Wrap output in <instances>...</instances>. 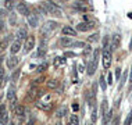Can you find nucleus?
Wrapping results in <instances>:
<instances>
[{"label":"nucleus","instance_id":"f257e3e1","mask_svg":"<svg viewBox=\"0 0 132 125\" xmlns=\"http://www.w3.org/2000/svg\"><path fill=\"white\" fill-rule=\"evenodd\" d=\"M57 27H59V22H57V21H46L43 24V27L40 28V32H42V35L49 36L53 31H56Z\"/></svg>","mask_w":132,"mask_h":125},{"label":"nucleus","instance_id":"f03ea898","mask_svg":"<svg viewBox=\"0 0 132 125\" xmlns=\"http://www.w3.org/2000/svg\"><path fill=\"white\" fill-rule=\"evenodd\" d=\"M110 65H111V50L107 47L103 50V68L109 70Z\"/></svg>","mask_w":132,"mask_h":125},{"label":"nucleus","instance_id":"7ed1b4c3","mask_svg":"<svg viewBox=\"0 0 132 125\" xmlns=\"http://www.w3.org/2000/svg\"><path fill=\"white\" fill-rule=\"evenodd\" d=\"M17 10H18V13L21 14V15H29V14H32L31 11V7L27 4L25 2H18V4H17Z\"/></svg>","mask_w":132,"mask_h":125},{"label":"nucleus","instance_id":"20e7f679","mask_svg":"<svg viewBox=\"0 0 132 125\" xmlns=\"http://www.w3.org/2000/svg\"><path fill=\"white\" fill-rule=\"evenodd\" d=\"M43 6L46 7V10H49L47 13H52V14H54V15H57V17H61V11H60V9L54 4V3H52V2H46Z\"/></svg>","mask_w":132,"mask_h":125},{"label":"nucleus","instance_id":"39448f33","mask_svg":"<svg viewBox=\"0 0 132 125\" xmlns=\"http://www.w3.org/2000/svg\"><path fill=\"white\" fill-rule=\"evenodd\" d=\"M35 36L34 35H28L27 39H25V42H24V49H25V52H31L32 49H34V46H35Z\"/></svg>","mask_w":132,"mask_h":125},{"label":"nucleus","instance_id":"423d86ee","mask_svg":"<svg viewBox=\"0 0 132 125\" xmlns=\"http://www.w3.org/2000/svg\"><path fill=\"white\" fill-rule=\"evenodd\" d=\"M18 64H20V59L17 56H10L7 59V68L9 70H15Z\"/></svg>","mask_w":132,"mask_h":125},{"label":"nucleus","instance_id":"0eeeda50","mask_svg":"<svg viewBox=\"0 0 132 125\" xmlns=\"http://www.w3.org/2000/svg\"><path fill=\"white\" fill-rule=\"evenodd\" d=\"M21 40H18V39H17V40H14L13 43H11V46H10V54L11 56H15L17 53L20 52L21 50Z\"/></svg>","mask_w":132,"mask_h":125},{"label":"nucleus","instance_id":"6e6552de","mask_svg":"<svg viewBox=\"0 0 132 125\" xmlns=\"http://www.w3.org/2000/svg\"><path fill=\"white\" fill-rule=\"evenodd\" d=\"M111 49H118L120 47V45H121V35L120 34H114L113 36H111Z\"/></svg>","mask_w":132,"mask_h":125},{"label":"nucleus","instance_id":"1a4fd4ad","mask_svg":"<svg viewBox=\"0 0 132 125\" xmlns=\"http://www.w3.org/2000/svg\"><path fill=\"white\" fill-rule=\"evenodd\" d=\"M61 34L64 35V36H75V35H77V29H74V28L70 27V25H65V27H63Z\"/></svg>","mask_w":132,"mask_h":125},{"label":"nucleus","instance_id":"9d476101","mask_svg":"<svg viewBox=\"0 0 132 125\" xmlns=\"http://www.w3.org/2000/svg\"><path fill=\"white\" fill-rule=\"evenodd\" d=\"M28 25H29L31 28H36L39 25V18L36 14H29L28 15Z\"/></svg>","mask_w":132,"mask_h":125},{"label":"nucleus","instance_id":"9b49d317","mask_svg":"<svg viewBox=\"0 0 132 125\" xmlns=\"http://www.w3.org/2000/svg\"><path fill=\"white\" fill-rule=\"evenodd\" d=\"M93 22L92 24H89V22H81V24H78L77 25V31H79V32H85V31H89L92 27H93Z\"/></svg>","mask_w":132,"mask_h":125},{"label":"nucleus","instance_id":"f8f14e48","mask_svg":"<svg viewBox=\"0 0 132 125\" xmlns=\"http://www.w3.org/2000/svg\"><path fill=\"white\" fill-rule=\"evenodd\" d=\"M38 95H39V89L36 86H32L29 89V92H28V99H29V100H35L38 97Z\"/></svg>","mask_w":132,"mask_h":125},{"label":"nucleus","instance_id":"ddd939ff","mask_svg":"<svg viewBox=\"0 0 132 125\" xmlns=\"http://www.w3.org/2000/svg\"><path fill=\"white\" fill-rule=\"evenodd\" d=\"M53 64H54V67H64L67 64V60L65 57H56L53 60Z\"/></svg>","mask_w":132,"mask_h":125},{"label":"nucleus","instance_id":"4468645a","mask_svg":"<svg viewBox=\"0 0 132 125\" xmlns=\"http://www.w3.org/2000/svg\"><path fill=\"white\" fill-rule=\"evenodd\" d=\"M46 45H45V42L42 43L40 46L38 47V50H36V53H35V57H42V56H45L46 54Z\"/></svg>","mask_w":132,"mask_h":125},{"label":"nucleus","instance_id":"2eb2a0df","mask_svg":"<svg viewBox=\"0 0 132 125\" xmlns=\"http://www.w3.org/2000/svg\"><path fill=\"white\" fill-rule=\"evenodd\" d=\"M7 99H9L10 102L17 100V97H15V89H14V86H10L9 88V92H7Z\"/></svg>","mask_w":132,"mask_h":125},{"label":"nucleus","instance_id":"dca6fc26","mask_svg":"<svg viewBox=\"0 0 132 125\" xmlns=\"http://www.w3.org/2000/svg\"><path fill=\"white\" fill-rule=\"evenodd\" d=\"M107 111H109V102H107L106 99H103L102 100V104H100V113H102V115H104Z\"/></svg>","mask_w":132,"mask_h":125},{"label":"nucleus","instance_id":"f3484780","mask_svg":"<svg viewBox=\"0 0 132 125\" xmlns=\"http://www.w3.org/2000/svg\"><path fill=\"white\" fill-rule=\"evenodd\" d=\"M27 36H28L27 29L21 27L20 29H18V32H17V38H18V40H21V39H27Z\"/></svg>","mask_w":132,"mask_h":125},{"label":"nucleus","instance_id":"a211bd4d","mask_svg":"<svg viewBox=\"0 0 132 125\" xmlns=\"http://www.w3.org/2000/svg\"><path fill=\"white\" fill-rule=\"evenodd\" d=\"M65 114H67V107H60V109L56 111V117L57 118H63Z\"/></svg>","mask_w":132,"mask_h":125},{"label":"nucleus","instance_id":"6ab92c4d","mask_svg":"<svg viewBox=\"0 0 132 125\" xmlns=\"http://www.w3.org/2000/svg\"><path fill=\"white\" fill-rule=\"evenodd\" d=\"M24 114H25V107H24V106H17L15 115L17 117H24Z\"/></svg>","mask_w":132,"mask_h":125},{"label":"nucleus","instance_id":"aec40b11","mask_svg":"<svg viewBox=\"0 0 132 125\" xmlns=\"http://www.w3.org/2000/svg\"><path fill=\"white\" fill-rule=\"evenodd\" d=\"M71 43H72V42H71V39L68 38V36H64V38H61L60 39V45L61 46H71Z\"/></svg>","mask_w":132,"mask_h":125},{"label":"nucleus","instance_id":"412c9836","mask_svg":"<svg viewBox=\"0 0 132 125\" xmlns=\"http://www.w3.org/2000/svg\"><path fill=\"white\" fill-rule=\"evenodd\" d=\"M70 124L71 125H79V118H78L77 114H72V115L70 117Z\"/></svg>","mask_w":132,"mask_h":125},{"label":"nucleus","instance_id":"4be33fe9","mask_svg":"<svg viewBox=\"0 0 132 125\" xmlns=\"http://www.w3.org/2000/svg\"><path fill=\"white\" fill-rule=\"evenodd\" d=\"M46 70H47V63H42V64H39V67L36 68V71H38L39 74H43Z\"/></svg>","mask_w":132,"mask_h":125},{"label":"nucleus","instance_id":"5701e85b","mask_svg":"<svg viewBox=\"0 0 132 125\" xmlns=\"http://www.w3.org/2000/svg\"><path fill=\"white\" fill-rule=\"evenodd\" d=\"M14 6H15V0H6L4 2V7L7 10H11Z\"/></svg>","mask_w":132,"mask_h":125},{"label":"nucleus","instance_id":"b1692460","mask_svg":"<svg viewBox=\"0 0 132 125\" xmlns=\"http://www.w3.org/2000/svg\"><path fill=\"white\" fill-rule=\"evenodd\" d=\"M46 86H47L49 89H56V88H57V81H56V79H50V81H47Z\"/></svg>","mask_w":132,"mask_h":125},{"label":"nucleus","instance_id":"393cba45","mask_svg":"<svg viewBox=\"0 0 132 125\" xmlns=\"http://www.w3.org/2000/svg\"><path fill=\"white\" fill-rule=\"evenodd\" d=\"M85 46H86V45H85L84 42H79V40H78V42H72V43H71V47H79V49H82V47H85Z\"/></svg>","mask_w":132,"mask_h":125},{"label":"nucleus","instance_id":"a878e982","mask_svg":"<svg viewBox=\"0 0 132 125\" xmlns=\"http://www.w3.org/2000/svg\"><path fill=\"white\" fill-rule=\"evenodd\" d=\"M96 121H97V110L93 106V110H92V124H95Z\"/></svg>","mask_w":132,"mask_h":125},{"label":"nucleus","instance_id":"bb28decb","mask_svg":"<svg viewBox=\"0 0 132 125\" xmlns=\"http://www.w3.org/2000/svg\"><path fill=\"white\" fill-rule=\"evenodd\" d=\"M124 125H132V110L129 111V114L127 115V118H125V122H124Z\"/></svg>","mask_w":132,"mask_h":125},{"label":"nucleus","instance_id":"cd10ccee","mask_svg":"<svg viewBox=\"0 0 132 125\" xmlns=\"http://www.w3.org/2000/svg\"><path fill=\"white\" fill-rule=\"evenodd\" d=\"M127 77H128V71H124V74L121 75V82H120V86H121V88H122V85H124V84H125Z\"/></svg>","mask_w":132,"mask_h":125},{"label":"nucleus","instance_id":"c85d7f7f","mask_svg":"<svg viewBox=\"0 0 132 125\" xmlns=\"http://www.w3.org/2000/svg\"><path fill=\"white\" fill-rule=\"evenodd\" d=\"M4 114H6V104H0V121L4 117Z\"/></svg>","mask_w":132,"mask_h":125},{"label":"nucleus","instance_id":"c756f323","mask_svg":"<svg viewBox=\"0 0 132 125\" xmlns=\"http://www.w3.org/2000/svg\"><path fill=\"white\" fill-rule=\"evenodd\" d=\"M99 84H100V88H102V90H106V81H104V77H100V79H99Z\"/></svg>","mask_w":132,"mask_h":125},{"label":"nucleus","instance_id":"7c9ffc66","mask_svg":"<svg viewBox=\"0 0 132 125\" xmlns=\"http://www.w3.org/2000/svg\"><path fill=\"white\" fill-rule=\"evenodd\" d=\"M97 39H99V34H93V35H90V36L88 38V40L93 43V42H96V40H97Z\"/></svg>","mask_w":132,"mask_h":125},{"label":"nucleus","instance_id":"2f4dec72","mask_svg":"<svg viewBox=\"0 0 132 125\" xmlns=\"http://www.w3.org/2000/svg\"><path fill=\"white\" fill-rule=\"evenodd\" d=\"M109 40H110V36H104V39H103V49L109 47Z\"/></svg>","mask_w":132,"mask_h":125},{"label":"nucleus","instance_id":"473e14b6","mask_svg":"<svg viewBox=\"0 0 132 125\" xmlns=\"http://www.w3.org/2000/svg\"><path fill=\"white\" fill-rule=\"evenodd\" d=\"M18 75H20V70H15V71H14V74H13L11 81H13V82H15L17 79H18Z\"/></svg>","mask_w":132,"mask_h":125},{"label":"nucleus","instance_id":"72a5a7b5","mask_svg":"<svg viewBox=\"0 0 132 125\" xmlns=\"http://www.w3.org/2000/svg\"><path fill=\"white\" fill-rule=\"evenodd\" d=\"M43 81H45V77H43V75H40L39 78H36V79L34 81V84H35V85H38V84H42Z\"/></svg>","mask_w":132,"mask_h":125},{"label":"nucleus","instance_id":"f704fd0d","mask_svg":"<svg viewBox=\"0 0 132 125\" xmlns=\"http://www.w3.org/2000/svg\"><path fill=\"white\" fill-rule=\"evenodd\" d=\"M3 81H4V70L0 67V85L3 84Z\"/></svg>","mask_w":132,"mask_h":125},{"label":"nucleus","instance_id":"c9c22d12","mask_svg":"<svg viewBox=\"0 0 132 125\" xmlns=\"http://www.w3.org/2000/svg\"><path fill=\"white\" fill-rule=\"evenodd\" d=\"M64 57H65V59H67V57H75V54H74L72 52H65V53H64Z\"/></svg>","mask_w":132,"mask_h":125},{"label":"nucleus","instance_id":"e433bc0d","mask_svg":"<svg viewBox=\"0 0 132 125\" xmlns=\"http://www.w3.org/2000/svg\"><path fill=\"white\" fill-rule=\"evenodd\" d=\"M113 125H120V117H118V115H117L116 118L113 120Z\"/></svg>","mask_w":132,"mask_h":125},{"label":"nucleus","instance_id":"4c0bfd02","mask_svg":"<svg viewBox=\"0 0 132 125\" xmlns=\"http://www.w3.org/2000/svg\"><path fill=\"white\" fill-rule=\"evenodd\" d=\"M107 77H109V78H107V81H109V84H110V85H111V84H113V74H111V72H109V75H107Z\"/></svg>","mask_w":132,"mask_h":125},{"label":"nucleus","instance_id":"58836bf2","mask_svg":"<svg viewBox=\"0 0 132 125\" xmlns=\"http://www.w3.org/2000/svg\"><path fill=\"white\" fill-rule=\"evenodd\" d=\"M78 110H79V106H78L77 103H74L72 104V111H78Z\"/></svg>","mask_w":132,"mask_h":125},{"label":"nucleus","instance_id":"ea45409f","mask_svg":"<svg viewBox=\"0 0 132 125\" xmlns=\"http://www.w3.org/2000/svg\"><path fill=\"white\" fill-rule=\"evenodd\" d=\"M3 31H4V22L0 20V32H3Z\"/></svg>","mask_w":132,"mask_h":125},{"label":"nucleus","instance_id":"a19ab883","mask_svg":"<svg viewBox=\"0 0 132 125\" xmlns=\"http://www.w3.org/2000/svg\"><path fill=\"white\" fill-rule=\"evenodd\" d=\"M6 14H7V11H6V10H3V9H0V17H4V15H6Z\"/></svg>","mask_w":132,"mask_h":125},{"label":"nucleus","instance_id":"79ce46f5","mask_svg":"<svg viewBox=\"0 0 132 125\" xmlns=\"http://www.w3.org/2000/svg\"><path fill=\"white\" fill-rule=\"evenodd\" d=\"M27 125H35V118H29V121H28Z\"/></svg>","mask_w":132,"mask_h":125},{"label":"nucleus","instance_id":"37998d69","mask_svg":"<svg viewBox=\"0 0 132 125\" xmlns=\"http://www.w3.org/2000/svg\"><path fill=\"white\" fill-rule=\"evenodd\" d=\"M85 47H86V46H85ZM89 53H90V46H89V47H86V49H85V53H84V54L86 56V54H89Z\"/></svg>","mask_w":132,"mask_h":125},{"label":"nucleus","instance_id":"c03bdc74","mask_svg":"<svg viewBox=\"0 0 132 125\" xmlns=\"http://www.w3.org/2000/svg\"><path fill=\"white\" fill-rule=\"evenodd\" d=\"M116 74H117V78H120V74H121V68H117V70H116Z\"/></svg>","mask_w":132,"mask_h":125},{"label":"nucleus","instance_id":"a18cd8bd","mask_svg":"<svg viewBox=\"0 0 132 125\" xmlns=\"http://www.w3.org/2000/svg\"><path fill=\"white\" fill-rule=\"evenodd\" d=\"M129 82H131V88H132V72H131V77H129Z\"/></svg>","mask_w":132,"mask_h":125},{"label":"nucleus","instance_id":"49530a36","mask_svg":"<svg viewBox=\"0 0 132 125\" xmlns=\"http://www.w3.org/2000/svg\"><path fill=\"white\" fill-rule=\"evenodd\" d=\"M88 125H95V124H92V122H90V124H89V122H88Z\"/></svg>","mask_w":132,"mask_h":125}]
</instances>
